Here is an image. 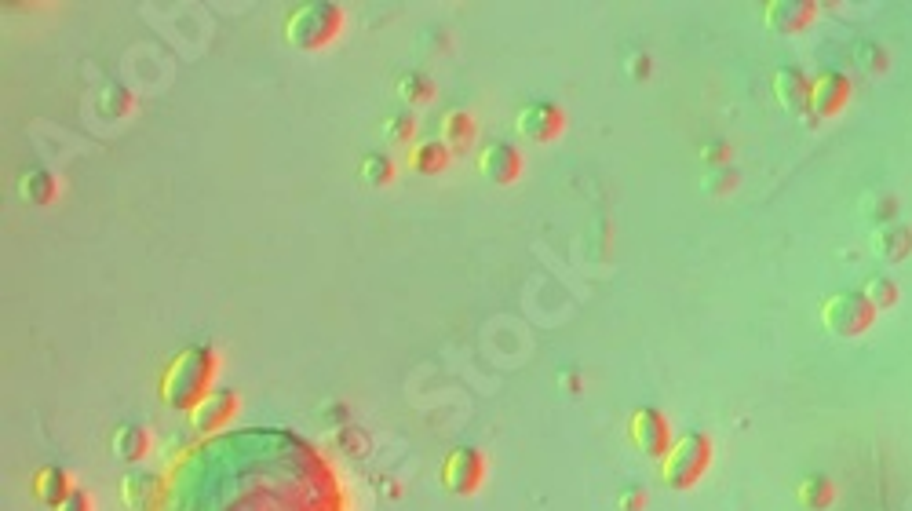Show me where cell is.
<instances>
[{"label": "cell", "mask_w": 912, "mask_h": 511, "mask_svg": "<svg viewBox=\"0 0 912 511\" xmlns=\"http://www.w3.org/2000/svg\"><path fill=\"white\" fill-rule=\"evenodd\" d=\"M216 373H219V355L216 347L208 344H187L183 351L168 358V365L161 369L157 380V398L176 413H190V409L216 391Z\"/></svg>", "instance_id": "6da1fadb"}, {"label": "cell", "mask_w": 912, "mask_h": 511, "mask_svg": "<svg viewBox=\"0 0 912 511\" xmlns=\"http://www.w3.org/2000/svg\"><path fill=\"white\" fill-rule=\"evenodd\" d=\"M343 22H347V11L336 0H303L285 11L281 37L296 52H322L343 33Z\"/></svg>", "instance_id": "7a4b0ae2"}, {"label": "cell", "mask_w": 912, "mask_h": 511, "mask_svg": "<svg viewBox=\"0 0 912 511\" xmlns=\"http://www.w3.org/2000/svg\"><path fill=\"white\" fill-rule=\"evenodd\" d=\"M712 468V438L701 431H683L661 457V482L668 490H690Z\"/></svg>", "instance_id": "3957f363"}, {"label": "cell", "mask_w": 912, "mask_h": 511, "mask_svg": "<svg viewBox=\"0 0 912 511\" xmlns=\"http://www.w3.org/2000/svg\"><path fill=\"white\" fill-rule=\"evenodd\" d=\"M818 311H821V325H825L836 340H854V336L865 333L872 325V318H876L872 303L865 300L861 292H850V289L825 296Z\"/></svg>", "instance_id": "277c9868"}, {"label": "cell", "mask_w": 912, "mask_h": 511, "mask_svg": "<svg viewBox=\"0 0 912 511\" xmlns=\"http://www.w3.org/2000/svg\"><path fill=\"white\" fill-rule=\"evenodd\" d=\"M486 453L478 446H453L442 457V468H438V482L442 490L453 493V497H475L486 482Z\"/></svg>", "instance_id": "5b68a950"}, {"label": "cell", "mask_w": 912, "mask_h": 511, "mask_svg": "<svg viewBox=\"0 0 912 511\" xmlns=\"http://www.w3.org/2000/svg\"><path fill=\"white\" fill-rule=\"evenodd\" d=\"M628 438H632V446L639 449L643 457H657V460H661L675 442L668 417L653 406L632 409V417H628Z\"/></svg>", "instance_id": "8992f818"}, {"label": "cell", "mask_w": 912, "mask_h": 511, "mask_svg": "<svg viewBox=\"0 0 912 511\" xmlns=\"http://www.w3.org/2000/svg\"><path fill=\"white\" fill-rule=\"evenodd\" d=\"M515 132L533 139V143H551V139H559L566 132V110L559 103H551V99H537V103L519 106Z\"/></svg>", "instance_id": "52a82bcc"}, {"label": "cell", "mask_w": 912, "mask_h": 511, "mask_svg": "<svg viewBox=\"0 0 912 511\" xmlns=\"http://www.w3.org/2000/svg\"><path fill=\"white\" fill-rule=\"evenodd\" d=\"M165 479L157 471H146V468H132L121 475L117 482V501L125 504L128 511H157L161 501H165Z\"/></svg>", "instance_id": "ba28073f"}, {"label": "cell", "mask_w": 912, "mask_h": 511, "mask_svg": "<svg viewBox=\"0 0 912 511\" xmlns=\"http://www.w3.org/2000/svg\"><path fill=\"white\" fill-rule=\"evenodd\" d=\"M478 172H482L489 183H497V187L515 183V179L522 176L519 146L508 143V139H489V143H482V150H478Z\"/></svg>", "instance_id": "9c48e42d"}, {"label": "cell", "mask_w": 912, "mask_h": 511, "mask_svg": "<svg viewBox=\"0 0 912 511\" xmlns=\"http://www.w3.org/2000/svg\"><path fill=\"white\" fill-rule=\"evenodd\" d=\"M238 409H241L238 391H230V387H216L212 395L201 398V402L190 409L187 417H190V428L194 431H219L238 417Z\"/></svg>", "instance_id": "30bf717a"}, {"label": "cell", "mask_w": 912, "mask_h": 511, "mask_svg": "<svg viewBox=\"0 0 912 511\" xmlns=\"http://www.w3.org/2000/svg\"><path fill=\"white\" fill-rule=\"evenodd\" d=\"M850 99V77L840 70H821L810 81V114L814 117H836Z\"/></svg>", "instance_id": "8fae6325"}, {"label": "cell", "mask_w": 912, "mask_h": 511, "mask_svg": "<svg viewBox=\"0 0 912 511\" xmlns=\"http://www.w3.org/2000/svg\"><path fill=\"white\" fill-rule=\"evenodd\" d=\"M763 26L774 33H803L810 22L818 19V4L810 0H770L759 8Z\"/></svg>", "instance_id": "7c38bea8"}, {"label": "cell", "mask_w": 912, "mask_h": 511, "mask_svg": "<svg viewBox=\"0 0 912 511\" xmlns=\"http://www.w3.org/2000/svg\"><path fill=\"white\" fill-rule=\"evenodd\" d=\"M73 475L66 468H59V464H44V468L33 471V482H30V493L33 501L44 504V508H63L66 501L73 497Z\"/></svg>", "instance_id": "4fadbf2b"}, {"label": "cell", "mask_w": 912, "mask_h": 511, "mask_svg": "<svg viewBox=\"0 0 912 511\" xmlns=\"http://www.w3.org/2000/svg\"><path fill=\"white\" fill-rule=\"evenodd\" d=\"M770 92L785 106L788 114H803L810 110V81L807 73L796 70V66H778L774 77H770Z\"/></svg>", "instance_id": "5bb4252c"}, {"label": "cell", "mask_w": 912, "mask_h": 511, "mask_svg": "<svg viewBox=\"0 0 912 511\" xmlns=\"http://www.w3.org/2000/svg\"><path fill=\"white\" fill-rule=\"evenodd\" d=\"M872 252H876L880 260H887V263L909 260V252H912V227H909V223H898V219H891V223L876 227V230H872Z\"/></svg>", "instance_id": "9a60e30c"}, {"label": "cell", "mask_w": 912, "mask_h": 511, "mask_svg": "<svg viewBox=\"0 0 912 511\" xmlns=\"http://www.w3.org/2000/svg\"><path fill=\"white\" fill-rule=\"evenodd\" d=\"M15 190H19V198L26 201V205H33V209H44V205H52V201L59 198V179H55L48 168L33 165V168H26V172L19 176Z\"/></svg>", "instance_id": "2e32d148"}, {"label": "cell", "mask_w": 912, "mask_h": 511, "mask_svg": "<svg viewBox=\"0 0 912 511\" xmlns=\"http://www.w3.org/2000/svg\"><path fill=\"white\" fill-rule=\"evenodd\" d=\"M449 161H453V150L442 139H420L409 146V168L416 176H438L449 168Z\"/></svg>", "instance_id": "e0dca14e"}, {"label": "cell", "mask_w": 912, "mask_h": 511, "mask_svg": "<svg viewBox=\"0 0 912 511\" xmlns=\"http://www.w3.org/2000/svg\"><path fill=\"white\" fill-rule=\"evenodd\" d=\"M110 453H114L121 464H139V460L150 453V435H146V428H139V424H121V428H114V435H110Z\"/></svg>", "instance_id": "ac0fdd59"}, {"label": "cell", "mask_w": 912, "mask_h": 511, "mask_svg": "<svg viewBox=\"0 0 912 511\" xmlns=\"http://www.w3.org/2000/svg\"><path fill=\"white\" fill-rule=\"evenodd\" d=\"M438 128H442V143H446L453 154H464V150L475 146L478 125L467 110H449V114H442V125Z\"/></svg>", "instance_id": "d6986e66"}, {"label": "cell", "mask_w": 912, "mask_h": 511, "mask_svg": "<svg viewBox=\"0 0 912 511\" xmlns=\"http://www.w3.org/2000/svg\"><path fill=\"white\" fill-rule=\"evenodd\" d=\"M394 95H398L405 106H424L435 99V81H431L424 70H405V73H398V81H394Z\"/></svg>", "instance_id": "ffe728a7"}, {"label": "cell", "mask_w": 912, "mask_h": 511, "mask_svg": "<svg viewBox=\"0 0 912 511\" xmlns=\"http://www.w3.org/2000/svg\"><path fill=\"white\" fill-rule=\"evenodd\" d=\"M132 106H135V99H132V92H128L125 84H103L99 92H95V114L99 117H106V121H117V117H128L132 114Z\"/></svg>", "instance_id": "44dd1931"}, {"label": "cell", "mask_w": 912, "mask_h": 511, "mask_svg": "<svg viewBox=\"0 0 912 511\" xmlns=\"http://www.w3.org/2000/svg\"><path fill=\"white\" fill-rule=\"evenodd\" d=\"M796 501L807 511H821L836 501V486H832V479H825V475H803V479L796 482Z\"/></svg>", "instance_id": "7402d4cb"}, {"label": "cell", "mask_w": 912, "mask_h": 511, "mask_svg": "<svg viewBox=\"0 0 912 511\" xmlns=\"http://www.w3.org/2000/svg\"><path fill=\"white\" fill-rule=\"evenodd\" d=\"M358 176H362L369 187H387V183H394V176H398V165H394L387 154H380V150H369V154L358 157Z\"/></svg>", "instance_id": "603a6c76"}, {"label": "cell", "mask_w": 912, "mask_h": 511, "mask_svg": "<svg viewBox=\"0 0 912 511\" xmlns=\"http://www.w3.org/2000/svg\"><path fill=\"white\" fill-rule=\"evenodd\" d=\"M858 292L872 303V311H891L894 303H898V285L891 278H883V274H869Z\"/></svg>", "instance_id": "cb8c5ba5"}, {"label": "cell", "mask_w": 912, "mask_h": 511, "mask_svg": "<svg viewBox=\"0 0 912 511\" xmlns=\"http://www.w3.org/2000/svg\"><path fill=\"white\" fill-rule=\"evenodd\" d=\"M850 63L865 73H880V70H887V48L876 41H858L854 44V52H850Z\"/></svg>", "instance_id": "d4e9b609"}, {"label": "cell", "mask_w": 912, "mask_h": 511, "mask_svg": "<svg viewBox=\"0 0 912 511\" xmlns=\"http://www.w3.org/2000/svg\"><path fill=\"white\" fill-rule=\"evenodd\" d=\"M384 132L394 139V143H409L416 136V117L409 110H398V114H387L384 117Z\"/></svg>", "instance_id": "484cf974"}, {"label": "cell", "mask_w": 912, "mask_h": 511, "mask_svg": "<svg viewBox=\"0 0 912 511\" xmlns=\"http://www.w3.org/2000/svg\"><path fill=\"white\" fill-rule=\"evenodd\" d=\"M734 183H737V172L730 165H726V168H708L705 187L712 190V194H726V190L734 187Z\"/></svg>", "instance_id": "4316f807"}, {"label": "cell", "mask_w": 912, "mask_h": 511, "mask_svg": "<svg viewBox=\"0 0 912 511\" xmlns=\"http://www.w3.org/2000/svg\"><path fill=\"white\" fill-rule=\"evenodd\" d=\"M624 70H628L632 81H646V77L653 73V59L646 52H632L628 59H624Z\"/></svg>", "instance_id": "83f0119b"}, {"label": "cell", "mask_w": 912, "mask_h": 511, "mask_svg": "<svg viewBox=\"0 0 912 511\" xmlns=\"http://www.w3.org/2000/svg\"><path fill=\"white\" fill-rule=\"evenodd\" d=\"M336 446L351 449V453H362V449H365V435L358 428H351V424H343V428H336Z\"/></svg>", "instance_id": "f1b7e54d"}, {"label": "cell", "mask_w": 912, "mask_h": 511, "mask_svg": "<svg viewBox=\"0 0 912 511\" xmlns=\"http://www.w3.org/2000/svg\"><path fill=\"white\" fill-rule=\"evenodd\" d=\"M643 508H646L643 486H628V490H621V497H617V511H643Z\"/></svg>", "instance_id": "f546056e"}, {"label": "cell", "mask_w": 912, "mask_h": 511, "mask_svg": "<svg viewBox=\"0 0 912 511\" xmlns=\"http://www.w3.org/2000/svg\"><path fill=\"white\" fill-rule=\"evenodd\" d=\"M701 157L708 161V168H726V161H730V146L726 143H712L701 150Z\"/></svg>", "instance_id": "4dcf8cb0"}, {"label": "cell", "mask_w": 912, "mask_h": 511, "mask_svg": "<svg viewBox=\"0 0 912 511\" xmlns=\"http://www.w3.org/2000/svg\"><path fill=\"white\" fill-rule=\"evenodd\" d=\"M55 511H95V504H92V497H88V493L73 490L70 501H66L63 508H55Z\"/></svg>", "instance_id": "1f68e13d"}, {"label": "cell", "mask_w": 912, "mask_h": 511, "mask_svg": "<svg viewBox=\"0 0 912 511\" xmlns=\"http://www.w3.org/2000/svg\"><path fill=\"white\" fill-rule=\"evenodd\" d=\"M322 417H325V420H332L336 428H343V420H347V406H343V402H332V406H325V409H322Z\"/></svg>", "instance_id": "d6a6232c"}, {"label": "cell", "mask_w": 912, "mask_h": 511, "mask_svg": "<svg viewBox=\"0 0 912 511\" xmlns=\"http://www.w3.org/2000/svg\"><path fill=\"white\" fill-rule=\"evenodd\" d=\"M559 387H566L570 395H577V391H581V376H577V373H562L559 376Z\"/></svg>", "instance_id": "836d02e7"}]
</instances>
